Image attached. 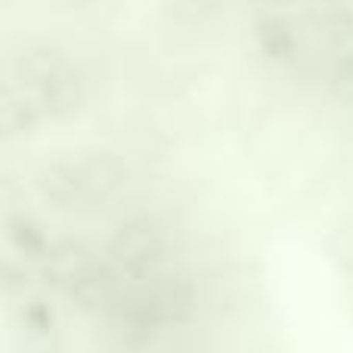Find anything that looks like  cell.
<instances>
[{
	"mask_svg": "<svg viewBox=\"0 0 353 353\" xmlns=\"http://www.w3.org/2000/svg\"><path fill=\"white\" fill-rule=\"evenodd\" d=\"M195 313V292L183 279H146L137 292L118 301L121 325L130 332H159L189 323Z\"/></svg>",
	"mask_w": 353,
	"mask_h": 353,
	"instance_id": "obj_1",
	"label": "cell"
},
{
	"mask_svg": "<svg viewBox=\"0 0 353 353\" xmlns=\"http://www.w3.org/2000/svg\"><path fill=\"white\" fill-rule=\"evenodd\" d=\"M165 254V239L155 226L149 223H134L121 230L115 242V257L121 267H128L134 276H146Z\"/></svg>",
	"mask_w": 353,
	"mask_h": 353,
	"instance_id": "obj_2",
	"label": "cell"
}]
</instances>
